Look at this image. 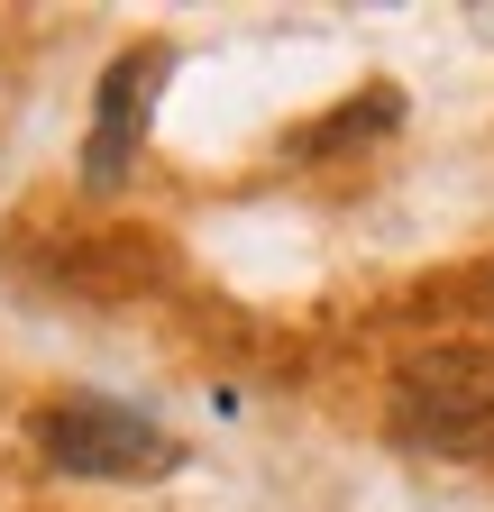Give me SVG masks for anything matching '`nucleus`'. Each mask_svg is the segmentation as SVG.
Returning <instances> with one entry per match:
<instances>
[{
  "instance_id": "obj_1",
  "label": "nucleus",
  "mask_w": 494,
  "mask_h": 512,
  "mask_svg": "<svg viewBox=\"0 0 494 512\" xmlns=\"http://www.w3.org/2000/svg\"><path fill=\"white\" fill-rule=\"evenodd\" d=\"M394 430L430 458L494 448V348H412L394 366Z\"/></svg>"
},
{
  "instance_id": "obj_5",
  "label": "nucleus",
  "mask_w": 494,
  "mask_h": 512,
  "mask_svg": "<svg viewBox=\"0 0 494 512\" xmlns=\"http://www.w3.org/2000/svg\"><path fill=\"white\" fill-rule=\"evenodd\" d=\"M485 302H494V284H485Z\"/></svg>"
},
{
  "instance_id": "obj_3",
  "label": "nucleus",
  "mask_w": 494,
  "mask_h": 512,
  "mask_svg": "<svg viewBox=\"0 0 494 512\" xmlns=\"http://www.w3.org/2000/svg\"><path fill=\"white\" fill-rule=\"evenodd\" d=\"M165 74H174V46H129V55H110L101 101H92V138H83V192H119V183H129Z\"/></svg>"
},
{
  "instance_id": "obj_4",
  "label": "nucleus",
  "mask_w": 494,
  "mask_h": 512,
  "mask_svg": "<svg viewBox=\"0 0 494 512\" xmlns=\"http://www.w3.org/2000/svg\"><path fill=\"white\" fill-rule=\"evenodd\" d=\"M403 119V92L394 83H376V92H357V101H339V119L330 128H302V156H330V147H357V138H385V128Z\"/></svg>"
},
{
  "instance_id": "obj_2",
  "label": "nucleus",
  "mask_w": 494,
  "mask_h": 512,
  "mask_svg": "<svg viewBox=\"0 0 494 512\" xmlns=\"http://www.w3.org/2000/svg\"><path fill=\"white\" fill-rule=\"evenodd\" d=\"M37 448L65 476H92V485H147V476H174L183 467V439L165 421H147L138 403H101V394H65L37 412Z\"/></svg>"
}]
</instances>
